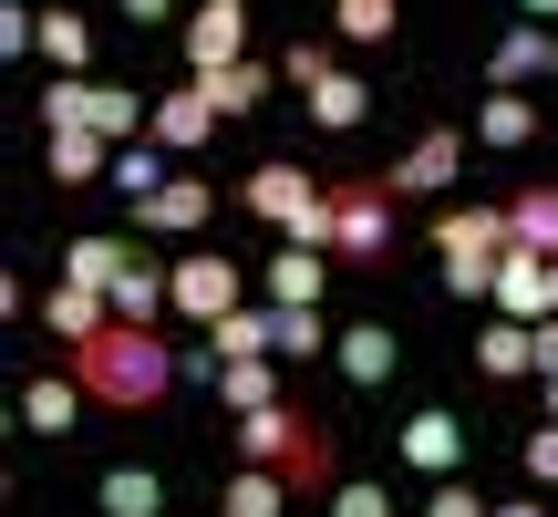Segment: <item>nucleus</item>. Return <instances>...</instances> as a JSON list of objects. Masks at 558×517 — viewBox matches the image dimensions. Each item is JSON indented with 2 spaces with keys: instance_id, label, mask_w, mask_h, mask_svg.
<instances>
[{
  "instance_id": "1",
  "label": "nucleus",
  "mask_w": 558,
  "mask_h": 517,
  "mask_svg": "<svg viewBox=\"0 0 558 517\" xmlns=\"http://www.w3.org/2000/svg\"><path fill=\"white\" fill-rule=\"evenodd\" d=\"M177 373L186 362H177V341H166L156 321H114V332H94L73 352V383L104 404V414H156V404L177 394Z\"/></svg>"
},
{
  "instance_id": "2",
  "label": "nucleus",
  "mask_w": 558,
  "mask_h": 517,
  "mask_svg": "<svg viewBox=\"0 0 558 517\" xmlns=\"http://www.w3.org/2000/svg\"><path fill=\"white\" fill-rule=\"evenodd\" d=\"M239 466H279V477L300 486V507H320V497L341 486V466H331V424H311L300 404L239 414Z\"/></svg>"
},
{
  "instance_id": "3",
  "label": "nucleus",
  "mask_w": 558,
  "mask_h": 517,
  "mask_svg": "<svg viewBox=\"0 0 558 517\" xmlns=\"http://www.w3.org/2000/svg\"><path fill=\"white\" fill-rule=\"evenodd\" d=\"M435 258H445V290L456 300H486L507 269V207H445L435 218Z\"/></svg>"
},
{
  "instance_id": "4",
  "label": "nucleus",
  "mask_w": 558,
  "mask_h": 517,
  "mask_svg": "<svg viewBox=\"0 0 558 517\" xmlns=\"http://www.w3.org/2000/svg\"><path fill=\"white\" fill-rule=\"evenodd\" d=\"M248 207L300 249H331V187L300 177V166H248Z\"/></svg>"
},
{
  "instance_id": "5",
  "label": "nucleus",
  "mask_w": 558,
  "mask_h": 517,
  "mask_svg": "<svg viewBox=\"0 0 558 517\" xmlns=\"http://www.w3.org/2000/svg\"><path fill=\"white\" fill-rule=\"evenodd\" d=\"M41 124H94V135H114V145H135L145 124H156V104H135L124 83H94V73H62L52 94H41Z\"/></svg>"
},
{
  "instance_id": "6",
  "label": "nucleus",
  "mask_w": 558,
  "mask_h": 517,
  "mask_svg": "<svg viewBox=\"0 0 558 517\" xmlns=\"http://www.w3.org/2000/svg\"><path fill=\"white\" fill-rule=\"evenodd\" d=\"M383 249H393V187L383 177L331 187V258H383Z\"/></svg>"
},
{
  "instance_id": "7",
  "label": "nucleus",
  "mask_w": 558,
  "mask_h": 517,
  "mask_svg": "<svg viewBox=\"0 0 558 517\" xmlns=\"http://www.w3.org/2000/svg\"><path fill=\"white\" fill-rule=\"evenodd\" d=\"M166 279H177V321H197V332H218V321L239 311V258H218V249H207V258H177Z\"/></svg>"
},
{
  "instance_id": "8",
  "label": "nucleus",
  "mask_w": 558,
  "mask_h": 517,
  "mask_svg": "<svg viewBox=\"0 0 558 517\" xmlns=\"http://www.w3.org/2000/svg\"><path fill=\"white\" fill-rule=\"evenodd\" d=\"M218 62H248V0H197L186 11V73H218Z\"/></svg>"
},
{
  "instance_id": "9",
  "label": "nucleus",
  "mask_w": 558,
  "mask_h": 517,
  "mask_svg": "<svg viewBox=\"0 0 558 517\" xmlns=\"http://www.w3.org/2000/svg\"><path fill=\"white\" fill-rule=\"evenodd\" d=\"M456 166H465V135H456V124H424L383 187H393V197H435V187H456Z\"/></svg>"
},
{
  "instance_id": "10",
  "label": "nucleus",
  "mask_w": 558,
  "mask_h": 517,
  "mask_svg": "<svg viewBox=\"0 0 558 517\" xmlns=\"http://www.w3.org/2000/svg\"><path fill=\"white\" fill-rule=\"evenodd\" d=\"M218 124H228V115H218V104H207V83H197V73H186V83H177V94H156V124H145V135H156V145H166V156H197V145H207V135H218Z\"/></svg>"
},
{
  "instance_id": "11",
  "label": "nucleus",
  "mask_w": 558,
  "mask_h": 517,
  "mask_svg": "<svg viewBox=\"0 0 558 517\" xmlns=\"http://www.w3.org/2000/svg\"><path fill=\"white\" fill-rule=\"evenodd\" d=\"M538 73L558 83V32H548V21H518V32L486 52V83H497V94H518V83H538Z\"/></svg>"
},
{
  "instance_id": "12",
  "label": "nucleus",
  "mask_w": 558,
  "mask_h": 517,
  "mask_svg": "<svg viewBox=\"0 0 558 517\" xmlns=\"http://www.w3.org/2000/svg\"><path fill=\"white\" fill-rule=\"evenodd\" d=\"M41 321H52V341H62V352H83L94 332H114V290H83V279H52Z\"/></svg>"
},
{
  "instance_id": "13",
  "label": "nucleus",
  "mask_w": 558,
  "mask_h": 517,
  "mask_svg": "<svg viewBox=\"0 0 558 517\" xmlns=\"http://www.w3.org/2000/svg\"><path fill=\"white\" fill-rule=\"evenodd\" d=\"M207 207H218V197H207V177H166L156 197H135V228H156V239H197Z\"/></svg>"
},
{
  "instance_id": "14",
  "label": "nucleus",
  "mask_w": 558,
  "mask_h": 517,
  "mask_svg": "<svg viewBox=\"0 0 558 517\" xmlns=\"http://www.w3.org/2000/svg\"><path fill=\"white\" fill-rule=\"evenodd\" d=\"M331 352H341V383H352V394H383V383H393V362H403V341L383 332V321H352Z\"/></svg>"
},
{
  "instance_id": "15",
  "label": "nucleus",
  "mask_w": 558,
  "mask_h": 517,
  "mask_svg": "<svg viewBox=\"0 0 558 517\" xmlns=\"http://www.w3.org/2000/svg\"><path fill=\"white\" fill-rule=\"evenodd\" d=\"M486 300H497V321H548L558 311V300H548V258L538 249H507V269H497Z\"/></svg>"
},
{
  "instance_id": "16",
  "label": "nucleus",
  "mask_w": 558,
  "mask_h": 517,
  "mask_svg": "<svg viewBox=\"0 0 558 517\" xmlns=\"http://www.w3.org/2000/svg\"><path fill=\"white\" fill-rule=\"evenodd\" d=\"M320 290H331V258H320V249H279L269 258V311H320Z\"/></svg>"
},
{
  "instance_id": "17",
  "label": "nucleus",
  "mask_w": 558,
  "mask_h": 517,
  "mask_svg": "<svg viewBox=\"0 0 558 517\" xmlns=\"http://www.w3.org/2000/svg\"><path fill=\"white\" fill-rule=\"evenodd\" d=\"M207 383H218V404H228V414H269V404H279V362H269V352L207 362Z\"/></svg>"
},
{
  "instance_id": "18",
  "label": "nucleus",
  "mask_w": 558,
  "mask_h": 517,
  "mask_svg": "<svg viewBox=\"0 0 558 517\" xmlns=\"http://www.w3.org/2000/svg\"><path fill=\"white\" fill-rule=\"evenodd\" d=\"M476 373H486V383L538 373V321H486V332H476Z\"/></svg>"
},
{
  "instance_id": "19",
  "label": "nucleus",
  "mask_w": 558,
  "mask_h": 517,
  "mask_svg": "<svg viewBox=\"0 0 558 517\" xmlns=\"http://www.w3.org/2000/svg\"><path fill=\"white\" fill-rule=\"evenodd\" d=\"M403 456H414L424 477H456V466H465V424L445 414V404H424V414L403 424Z\"/></svg>"
},
{
  "instance_id": "20",
  "label": "nucleus",
  "mask_w": 558,
  "mask_h": 517,
  "mask_svg": "<svg viewBox=\"0 0 558 517\" xmlns=\"http://www.w3.org/2000/svg\"><path fill=\"white\" fill-rule=\"evenodd\" d=\"M83 404H94V394H83L73 373H41V383H21V424H32V435H73V424H83Z\"/></svg>"
},
{
  "instance_id": "21",
  "label": "nucleus",
  "mask_w": 558,
  "mask_h": 517,
  "mask_svg": "<svg viewBox=\"0 0 558 517\" xmlns=\"http://www.w3.org/2000/svg\"><path fill=\"white\" fill-rule=\"evenodd\" d=\"M94 177H114V135L62 124V135H52V187H94Z\"/></svg>"
},
{
  "instance_id": "22",
  "label": "nucleus",
  "mask_w": 558,
  "mask_h": 517,
  "mask_svg": "<svg viewBox=\"0 0 558 517\" xmlns=\"http://www.w3.org/2000/svg\"><path fill=\"white\" fill-rule=\"evenodd\" d=\"M507 249L558 258V187H518V197H507Z\"/></svg>"
},
{
  "instance_id": "23",
  "label": "nucleus",
  "mask_w": 558,
  "mask_h": 517,
  "mask_svg": "<svg viewBox=\"0 0 558 517\" xmlns=\"http://www.w3.org/2000/svg\"><path fill=\"white\" fill-rule=\"evenodd\" d=\"M218 507H228V517H290V507H300V486L279 477V466H239Z\"/></svg>"
},
{
  "instance_id": "24",
  "label": "nucleus",
  "mask_w": 558,
  "mask_h": 517,
  "mask_svg": "<svg viewBox=\"0 0 558 517\" xmlns=\"http://www.w3.org/2000/svg\"><path fill=\"white\" fill-rule=\"evenodd\" d=\"M300 104H311V124H320V135H352V124L373 115V83H362V73H331V83H311Z\"/></svg>"
},
{
  "instance_id": "25",
  "label": "nucleus",
  "mask_w": 558,
  "mask_h": 517,
  "mask_svg": "<svg viewBox=\"0 0 558 517\" xmlns=\"http://www.w3.org/2000/svg\"><path fill=\"white\" fill-rule=\"evenodd\" d=\"M207 83V104H218V115H259V104H269V62H218V73H197Z\"/></svg>"
},
{
  "instance_id": "26",
  "label": "nucleus",
  "mask_w": 558,
  "mask_h": 517,
  "mask_svg": "<svg viewBox=\"0 0 558 517\" xmlns=\"http://www.w3.org/2000/svg\"><path fill=\"white\" fill-rule=\"evenodd\" d=\"M124 269H135V239H73L62 249V279H83V290H114Z\"/></svg>"
},
{
  "instance_id": "27",
  "label": "nucleus",
  "mask_w": 558,
  "mask_h": 517,
  "mask_svg": "<svg viewBox=\"0 0 558 517\" xmlns=\"http://www.w3.org/2000/svg\"><path fill=\"white\" fill-rule=\"evenodd\" d=\"M239 352H279V311H228L207 332V362H239Z\"/></svg>"
},
{
  "instance_id": "28",
  "label": "nucleus",
  "mask_w": 558,
  "mask_h": 517,
  "mask_svg": "<svg viewBox=\"0 0 558 517\" xmlns=\"http://www.w3.org/2000/svg\"><path fill=\"white\" fill-rule=\"evenodd\" d=\"M41 62H52V73H83V62H94V32H83V11H41Z\"/></svg>"
},
{
  "instance_id": "29",
  "label": "nucleus",
  "mask_w": 558,
  "mask_h": 517,
  "mask_svg": "<svg viewBox=\"0 0 558 517\" xmlns=\"http://www.w3.org/2000/svg\"><path fill=\"white\" fill-rule=\"evenodd\" d=\"M156 311H177V279H166V269H145V258H135V269L114 279V321H156Z\"/></svg>"
},
{
  "instance_id": "30",
  "label": "nucleus",
  "mask_w": 558,
  "mask_h": 517,
  "mask_svg": "<svg viewBox=\"0 0 558 517\" xmlns=\"http://www.w3.org/2000/svg\"><path fill=\"white\" fill-rule=\"evenodd\" d=\"M476 135H486V145H497V156H507V145H527V135H538V104H527V94H486Z\"/></svg>"
},
{
  "instance_id": "31",
  "label": "nucleus",
  "mask_w": 558,
  "mask_h": 517,
  "mask_svg": "<svg viewBox=\"0 0 558 517\" xmlns=\"http://www.w3.org/2000/svg\"><path fill=\"white\" fill-rule=\"evenodd\" d=\"M166 486L145 477V466H104V517H156Z\"/></svg>"
},
{
  "instance_id": "32",
  "label": "nucleus",
  "mask_w": 558,
  "mask_h": 517,
  "mask_svg": "<svg viewBox=\"0 0 558 517\" xmlns=\"http://www.w3.org/2000/svg\"><path fill=\"white\" fill-rule=\"evenodd\" d=\"M393 21H403V0H331L341 41H393Z\"/></svg>"
},
{
  "instance_id": "33",
  "label": "nucleus",
  "mask_w": 558,
  "mask_h": 517,
  "mask_svg": "<svg viewBox=\"0 0 558 517\" xmlns=\"http://www.w3.org/2000/svg\"><path fill=\"white\" fill-rule=\"evenodd\" d=\"M114 187H124V197H156V187H166V145H156V135L114 145Z\"/></svg>"
},
{
  "instance_id": "34",
  "label": "nucleus",
  "mask_w": 558,
  "mask_h": 517,
  "mask_svg": "<svg viewBox=\"0 0 558 517\" xmlns=\"http://www.w3.org/2000/svg\"><path fill=\"white\" fill-rule=\"evenodd\" d=\"M331 321H320V311H279V352H300V362H311V352H331Z\"/></svg>"
},
{
  "instance_id": "35",
  "label": "nucleus",
  "mask_w": 558,
  "mask_h": 517,
  "mask_svg": "<svg viewBox=\"0 0 558 517\" xmlns=\"http://www.w3.org/2000/svg\"><path fill=\"white\" fill-rule=\"evenodd\" d=\"M341 62L320 52V41H290V52H279V83H300V94H311V83H331Z\"/></svg>"
},
{
  "instance_id": "36",
  "label": "nucleus",
  "mask_w": 558,
  "mask_h": 517,
  "mask_svg": "<svg viewBox=\"0 0 558 517\" xmlns=\"http://www.w3.org/2000/svg\"><path fill=\"white\" fill-rule=\"evenodd\" d=\"M497 497H476V486L465 477H435V497H424V517H486Z\"/></svg>"
},
{
  "instance_id": "37",
  "label": "nucleus",
  "mask_w": 558,
  "mask_h": 517,
  "mask_svg": "<svg viewBox=\"0 0 558 517\" xmlns=\"http://www.w3.org/2000/svg\"><path fill=\"white\" fill-rule=\"evenodd\" d=\"M320 507H331V517H403L393 497H383V486H331Z\"/></svg>"
},
{
  "instance_id": "38",
  "label": "nucleus",
  "mask_w": 558,
  "mask_h": 517,
  "mask_svg": "<svg viewBox=\"0 0 558 517\" xmlns=\"http://www.w3.org/2000/svg\"><path fill=\"white\" fill-rule=\"evenodd\" d=\"M527 486H538V497L558 486V424H538V435H527Z\"/></svg>"
},
{
  "instance_id": "39",
  "label": "nucleus",
  "mask_w": 558,
  "mask_h": 517,
  "mask_svg": "<svg viewBox=\"0 0 558 517\" xmlns=\"http://www.w3.org/2000/svg\"><path fill=\"white\" fill-rule=\"evenodd\" d=\"M486 517H558V507H548V497H497Z\"/></svg>"
},
{
  "instance_id": "40",
  "label": "nucleus",
  "mask_w": 558,
  "mask_h": 517,
  "mask_svg": "<svg viewBox=\"0 0 558 517\" xmlns=\"http://www.w3.org/2000/svg\"><path fill=\"white\" fill-rule=\"evenodd\" d=\"M538 373H558V311L538 321Z\"/></svg>"
},
{
  "instance_id": "41",
  "label": "nucleus",
  "mask_w": 558,
  "mask_h": 517,
  "mask_svg": "<svg viewBox=\"0 0 558 517\" xmlns=\"http://www.w3.org/2000/svg\"><path fill=\"white\" fill-rule=\"evenodd\" d=\"M124 11H135V21H156V11H166V0H124Z\"/></svg>"
},
{
  "instance_id": "42",
  "label": "nucleus",
  "mask_w": 558,
  "mask_h": 517,
  "mask_svg": "<svg viewBox=\"0 0 558 517\" xmlns=\"http://www.w3.org/2000/svg\"><path fill=\"white\" fill-rule=\"evenodd\" d=\"M518 11H558V0H518Z\"/></svg>"
},
{
  "instance_id": "43",
  "label": "nucleus",
  "mask_w": 558,
  "mask_h": 517,
  "mask_svg": "<svg viewBox=\"0 0 558 517\" xmlns=\"http://www.w3.org/2000/svg\"><path fill=\"white\" fill-rule=\"evenodd\" d=\"M218 517H228V507H218Z\"/></svg>"
}]
</instances>
